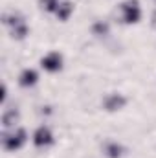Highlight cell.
I'll return each instance as SVG.
<instances>
[{"label":"cell","instance_id":"3","mask_svg":"<svg viewBox=\"0 0 156 158\" xmlns=\"http://www.w3.org/2000/svg\"><path fill=\"white\" fill-rule=\"evenodd\" d=\"M50 132H48V129H39L37 131V134H35V143L37 145H46V143H50Z\"/></svg>","mask_w":156,"mask_h":158},{"label":"cell","instance_id":"1","mask_svg":"<svg viewBox=\"0 0 156 158\" xmlns=\"http://www.w3.org/2000/svg\"><path fill=\"white\" fill-rule=\"evenodd\" d=\"M22 140H24V132H22V131H18L17 134L13 132V134H9V136L6 138V147H7V149H15V147H18V145L22 143Z\"/></svg>","mask_w":156,"mask_h":158},{"label":"cell","instance_id":"2","mask_svg":"<svg viewBox=\"0 0 156 158\" xmlns=\"http://www.w3.org/2000/svg\"><path fill=\"white\" fill-rule=\"evenodd\" d=\"M42 64H44L48 70H55V68H59V66H61V57H59V55H55V53H53V55H48V57L42 61Z\"/></svg>","mask_w":156,"mask_h":158},{"label":"cell","instance_id":"4","mask_svg":"<svg viewBox=\"0 0 156 158\" xmlns=\"http://www.w3.org/2000/svg\"><path fill=\"white\" fill-rule=\"evenodd\" d=\"M35 79H37V76H35L33 70H26V72L20 76V83H22V85H33Z\"/></svg>","mask_w":156,"mask_h":158}]
</instances>
